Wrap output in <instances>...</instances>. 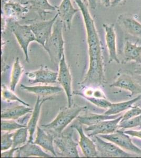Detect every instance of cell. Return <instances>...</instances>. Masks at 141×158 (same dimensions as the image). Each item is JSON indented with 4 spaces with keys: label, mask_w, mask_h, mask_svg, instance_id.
<instances>
[{
    "label": "cell",
    "mask_w": 141,
    "mask_h": 158,
    "mask_svg": "<svg viewBox=\"0 0 141 158\" xmlns=\"http://www.w3.org/2000/svg\"><path fill=\"white\" fill-rule=\"evenodd\" d=\"M2 1V3L8 1H12V2H20L21 3V0H1Z\"/></svg>",
    "instance_id": "40"
},
{
    "label": "cell",
    "mask_w": 141,
    "mask_h": 158,
    "mask_svg": "<svg viewBox=\"0 0 141 158\" xmlns=\"http://www.w3.org/2000/svg\"><path fill=\"white\" fill-rule=\"evenodd\" d=\"M58 18L59 15L57 13L56 15L50 20L29 24L35 36L36 42L39 43L44 48L45 43L52 34L54 24Z\"/></svg>",
    "instance_id": "8"
},
{
    "label": "cell",
    "mask_w": 141,
    "mask_h": 158,
    "mask_svg": "<svg viewBox=\"0 0 141 158\" xmlns=\"http://www.w3.org/2000/svg\"><path fill=\"white\" fill-rule=\"evenodd\" d=\"M134 72L135 73L138 74L139 75H141V64H140L139 67H136L134 70Z\"/></svg>",
    "instance_id": "39"
},
{
    "label": "cell",
    "mask_w": 141,
    "mask_h": 158,
    "mask_svg": "<svg viewBox=\"0 0 141 158\" xmlns=\"http://www.w3.org/2000/svg\"><path fill=\"white\" fill-rule=\"evenodd\" d=\"M56 10L59 18L64 24V29L68 30H71L73 17L77 12L80 11V10L74 7L71 0H62Z\"/></svg>",
    "instance_id": "14"
},
{
    "label": "cell",
    "mask_w": 141,
    "mask_h": 158,
    "mask_svg": "<svg viewBox=\"0 0 141 158\" xmlns=\"http://www.w3.org/2000/svg\"><path fill=\"white\" fill-rule=\"evenodd\" d=\"M1 97L4 101L7 102H18L22 104L30 106V104L20 99L14 93V91H12L10 89H9L6 85H2L1 86Z\"/></svg>",
    "instance_id": "28"
},
{
    "label": "cell",
    "mask_w": 141,
    "mask_h": 158,
    "mask_svg": "<svg viewBox=\"0 0 141 158\" xmlns=\"http://www.w3.org/2000/svg\"><path fill=\"white\" fill-rule=\"evenodd\" d=\"M59 71L58 72L57 81L61 85L66 94L68 100V107L73 106V94L72 91V80L70 68L66 63L64 53L63 54L59 65Z\"/></svg>",
    "instance_id": "6"
},
{
    "label": "cell",
    "mask_w": 141,
    "mask_h": 158,
    "mask_svg": "<svg viewBox=\"0 0 141 158\" xmlns=\"http://www.w3.org/2000/svg\"><path fill=\"white\" fill-rule=\"evenodd\" d=\"M77 130L80 136L79 144L84 156L87 158L98 157L97 146L93 140L84 133L81 124H73L71 127Z\"/></svg>",
    "instance_id": "12"
},
{
    "label": "cell",
    "mask_w": 141,
    "mask_h": 158,
    "mask_svg": "<svg viewBox=\"0 0 141 158\" xmlns=\"http://www.w3.org/2000/svg\"><path fill=\"white\" fill-rule=\"evenodd\" d=\"M30 156H38L42 158H51L54 156L43 151L38 144L33 142H27L23 146L19 148L15 153L16 158H28Z\"/></svg>",
    "instance_id": "17"
},
{
    "label": "cell",
    "mask_w": 141,
    "mask_h": 158,
    "mask_svg": "<svg viewBox=\"0 0 141 158\" xmlns=\"http://www.w3.org/2000/svg\"><path fill=\"white\" fill-rule=\"evenodd\" d=\"M140 114H141V108L139 106H132L130 110H128L124 115H122L121 121L127 120Z\"/></svg>",
    "instance_id": "33"
},
{
    "label": "cell",
    "mask_w": 141,
    "mask_h": 158,
    "mask_svg": "<svg viewBox=\"0 0 141 158\" xmlns=\"http://www.w3.org/2000/svg\"><path fill=\"white\" fill-rule=\"evenodd\" d=\"M86 1L91 9L93 10H95L97 9V0H86Z\"/></svg>",
    "instance_id": "37"
},
{
    "label": "cell",
    "mask_w": 141,
    "mask_h": 158,
    "mask_svg": "<svg viewBox=\"0 0 141 158\" xmlns=\"http://www.w3.org/2000/svg\"><path fill=\"white\" fill-rule=\"evenodd\" d=\"M99 1L106 7H110L111 6V0H99Z\"/></svg>",
    "instance_id": "38"
},
{
    "label": "cell",
    "mask_w": 141,
    "mask_h": 158,
    "mask_svg": "<svg viewBox=\"0 0 141 158\" xmlns=\"http://www.w3.org/2000/svg\"><path fill=\"white\" fill-rule=\"evenodd\" d=\"M103 27L105 32L106 45L109 52V63L113 61L120 63L116 50V36L113 24H103Z\"/></svg>",
    "instance_id": "13"
},
{
    "label": "cell",
    "mask_w": 141,
    "mask_h": 158,
    "mask_svg": "<svg viewBox=\"0 0 141 158\" xmlns=\"http://www.w3.org/2000/svg\"><path fill=\"white\" fill-rule=\"evenodd\" d=\"M84 99L89 101V102L92 103L95 106L104 109H107L112 104V103L110 102L106 98L85 97L84 98Z\"/></svg>",
    "instance_id": "32"
},
{
    "label": "cell",
    "mask_w": 141,
    "mask_h": 158,
    "mask_svg": "<svg viewBox=\"0 0 141 158\" xmlns=\"http://www.w3.org/2000/svg\"><path fill=\"white\" fill-rule=\"evenodd\" d=\"M19 148H11V149L6 150V151H2L1 153V158H13L15 156V153L16 151L18 150Z\"/></svg>",
    "instance_id": "34"
},
{
    "label": "cell",
    "mask_w": 141,
    "mask_h": 158,
    "mask_svg": "<svg viewBox=\"0 0 141 158\" xmlns=\"http://www.w3.org/2000/svg\"><path fill=\"white\" fill-rule=\"evenodd\" d=\"M110 87H116L130 92L131 95L141 94V85L131 76L122 74L115 82L110 85Z\"/></svg>",
    "instance_id": "19"
},
{
    "label": "cell",
    "mask_w": 141,
    "mask_h": 158,
    "mask_svg": "<svg viewBox=\"0 0 141 158\" xmlns=\"http://www.w3.org/2000/svg\"><path fill=\"white\" fill-rule=\"evenodd\" d=\"M29 11V6L20 2L8 1L2 3V15L10 20L22 19Z\"/></svg>",
    "instance_id": "10"
},
{
    "label": "cell",
    "mask_w": 141,
    "mask_h": 158,
    "mask_svg": "<svg viewBox=\"0 0 141 158\" xmlns=\"http://www.w3.org/2000/svg\"><path fill=\"white\" fill-rule=\"evenodd\" d=\"M122 114L117 118L102 121L93 126H88L85 129L89 137L100 135H108L114 133L118 129V124L122 118Z\"/></svg>",
    "instance_id": "9"
},
{
    "label": "cell",
    "mask_w": 141,
    "mask_h": 158,
    "mask_svg": "<svg viewBox=\"0 0 141 158\" xmlns=\"http://www.w3.org/2000/svg\"><path fill=\"white\" fill-rule=\"evenodd\" d=\"M73 131L66 134L62 133L54 139V144L60 152V155L64 157L79 158V152L77 148L78 143L73 139Z\"/></svg>",
    "instance_id": "5"
},
{
    "label": "cell",
    "mask_w": 141,
    "mask_h": 158,
    "mask_svg": "<svg viewBox=\"0 0 141 158\" xmlns=\"http://www.w3.org/2000/svg\"><path fill=\"white\" fill-rule=\"evenodd\" d=\"M52 99L51 97H48L44 99L41 98V97L38 96L36 101L34 109L31 116L29 122L27 123V128L28 129L29 132V141L28 142H33L34 140V135L36 131V129L38 127V122L39 120V115L41 111L42 106L44 103Z\"/></svg>",
    "instance_id": "18"
},
{
    "label": "cell",
    "mask_w": 141,
    "mask_h": 158,
    "mask_svg": "<svg viewBox=\"0 0 141 158\" xmlns=\"http://www.w3.org/2000/svg\"><path fill=\"white\" fill-rule=\"evenodd\" d=\"M9 25H7L15 35L18 43L23 50L25 56V61L30 63L29 47L32 42H36L35 36L29 25H22L17 21L10 20Z\"/></svg>",
    "instance_id": "3"
},
{
    "label": "cell",
    "mask_w": 141,
    "mask_h": 158,
    "mask_svg": "<svg viewBox=\"0 0 141 158\" xmlns=\"http://www.w3.org/2000/svg\"><path fill=\"white\" fill-rule=\"evenodd\" d=\"M29 132L27 127L20 128L14 132L13 137L12 147L14 148L20 147L27 143L29 141Z\"/></svg>",
    "instance_id": "27"
},
{
    "label": "cell",
    "mask_w": 141,
    "mask_h": 158,
    "mask_svg": "<svg viewBox=\"0 0 141 158\" xmlns=\"http://www.w3.org/2000/svg\"><path fill=\"white\" fill-rule=\"evenodd\" d=\"M23 67L20 62L19 57L16 58L15 63L13 65L11 72V81H10V89L13 91H15L16 86L19 82L20 79L23 73Z\"/></svg>",
    "instance_id": "26"
},
{
    "label": "cell",
    "mask_w": 141,
    "mask_h": 158,
    "mask_svg": "<svg viewBox=\"0 0 141 158\" xmlns=\"http://www.w3.org/2000/svg\"><path fill=\"white\" fill-rule=\"evenodd\" d=\"M27 4L29 9L36 13L41 18L57 9V7L52 6L48 0H29Z\"/></svg>",
    "instance_id": "22"
},
{
    "label": "cell",
    "mask_w": 141,
    "mask_h": 158,
    "mask_svg": "<svg viewBox=\"0 0 141 158\" xmlns=\"http://www.w3.org/2000/svg\"><path fill=\"white\" fill-rule=\"evenodd\" d=\"M64 29V24L58 18L54 24L52 34L45 43L44 48L48 53L52 63L57 66L64 53L65 41L63 35Z\"/></svg>",
    "instance_id": "2"
},
{
    "label": "cell",
    "mask_w": 141,
    "mask_h": 158,
    "mask_svg": "<svg viewBox=\"0 0 141 158\" xmlns=\"http://www.w3.org/2000/svg\"><path fill=\"white\" fill-rule=\"evenodd\" d=\"M14 132L2 131L1 135V150L6 151L12 147Z\"/></svg>",
    "instance_id": "30"
},
{
    "label": "cell",
    "mask_w": 141,
    "mask_h": 158,
    "mask_svg": "<svg viewBox=\"0 0 141 158\" xmlns=\"http://www.w3.org/2000/svg\"><path fill=\"white\" fill-rule=\"evenodd\" d=\"M122 114H118L115 115H108L104 114H96V113H89L85 114V115H80L77 117L79 124H84L86 126H91L97 124L102 121L106 120H111L117 118Z\"/></svg>",
    "instance_id": "23"
},
{
    "label": "cell",
    "mask_w": 141,
    "mask_h": 158,
    "mask_svg": "<svg viewBox=\"0 0 141 158\" xmlns=\"http://www.w3.org/2000/svg\"><path fill=\"white\" fill-rule=\"evenodd\" d=\"M56 136L42 127H37V133L34 143L38 144L42 149L52 153L54 157H57V153L54 148V139Z\"/></svg>",
    "instance_id": "16"
},
{
    "label": "cell",
    "mask_w": 141,
    "mask_h": 158,
    "mask_svg": "<svg viewBox=\"0 0 141 158\" xmlns=\"http://www.w3.org/2000/svg\"><path fill=\"white\" fill-rule=\"evenodd\" d=\"M29 0H21V3L24 5H27V2H29Z\"/></svg>",
    "instance_id": "41"
},
{
    "label": "cell",
    "mask_w": 141,
    "mask_h": 158,
    "mask_svg": "<svg viewBox=\"0 0 141 158\" xmlns=\"http://www.w3.org/2000/svg\"><path fill=\"white\" fill-rule=\"evenodd\" d=\"M124 54L126 61H134L141 64V45L127 41L124 48Z\"/></svg>",
    "instance_id": "24"
},
{
    "label": "cell",
    "mask_w": 141,
    "mask_h": 158,
    "mask_svg": "<svg viewBox=\"0 0 141 158\" xmlns=\"http://www.w3.org/2000/svg\"><path fill=\"white\" fill-rule=\"evenodd\" d=\"M102 139L115 144L122 149L135 154L141 155V149L136 146L132 139L124 131L118 129L115 132L108 135H98Z\"/></svg>",
    "instance_id": "7"
},
{
    "label": "cell",
    "mask_w": 141,
    "mask_h": 158,
    "mask_svg": "<svg viewBox=\"0 0 141 158\" xmlns=\"http://www.w3.org/2000/svg\"><path fill=\"white\" fill-rule=\"evenodd\" d=\"M137 127H141V114L127 120L120 121L118 124V129H126Z\"/></svg>",
    "instance_id": "31"
},
{
    "label": "cell",
    "mask_w": 141,
    "mask_h": 158,
    "mask_svg": "<svg viewBox=\"0 0 141 158\" xmlns=\"http://www.w3.org/2000/svg\"><path fill=\"white\" fill-rule=\"evenodd\" d=\"M118 24L127 33L132 36L141 38V23L134 17L122 14L118 16Z\"/></svg>",
    "instance_id": "15"
},
{
    "label": "cell",
    "mask_w": 141,
    "mask_h": 158,
    "mask_svg": "<svg viewBox=\"0 0 141 158\" xmlns=\"http://www.w3.org/2000/svg\"><path fill=\"white\" fill-rule=\"evenodd\" d=\"M21 88L25 91L34 94L39 97H49L61 94L63 89L57 86L39 85V86H27L21 85Z\"/></svg>",
    "instance_id": "20"
},
{
    "label": "cell",
    "mask_w": 141,
    "mask_h": 158,
    "mask_svg": "<svg viewBox=\"0 0 141 158\" xmlns=\"http://www.w3.org/2000/svg\"><path fill=\"white\" fill-rule=\"evenodd\" d=\"M124 131L127 135H130L131 137H136L138 138L141 139V130H129Z\"/></svg>",
    "instance_id": "35"
},
{
    "label": "cell",
    "mask_w": 141,
    "mask_h": 158,
    "mask_svg": "<svg viewBox=\"0 0 141 158\" xmlns=\"http://www.w3.org/2000/svg\"><path fill=\"white\" fill-rule=\"evenodd\" d=\"M33 111L32 108L22 104V106H18L3 110L1 112V118L2 119L16 120L27 115L28 113H32Z\"/></svg>",
    "instance_id": "21"
},
{
    "label": "cell",
    "mask_w": 141,
    "mask_h": 158,
    "mask_svg": "<svg viewBox=\"0 0 141 158\" xmlns=\"http://www.w3.org/2000/svg\"><path fill=\"white\" fill-rule=\"evenodd\" d=\"M92 140L97 146L98 157L130 158L136 156V155L126 152L123 149L112 142H106L98 135L93 136Z\"/></svg>",
    "instance_id": "4"
},
{
    "label": "cell",
    "mask_w": 141,
    "mask_h": 158,
    "mask_svg": "<svg viewBox=\"0 0 141 158\" xmlns=\"http://www.w3.org/2000/svg\"><path fill=\"white\" fill-rule=\"evenodd\" d=\"M126 1L127 0H113L111 3V6L115 7L116 6L124 5Z\"/></svg>",
    "instance_id": "36"
},
{
    "label": "cell",
    "mask_w": 141,
    "mask_h": 158,
    "mask_svg": "<svg viewBox=\"0 0 141 158\" xmlns=\"http://www.w3.org/2000/svg\"><path fill=\"white\" fill-rule=\"evenodd\" d=\"M86 106L74 105L71 107L61 108L56 118L48 124L42 125L45 130L56 137L62 133L66 127L79 116L81 112L86 109Z\"/></svg>",
    "instance_id": "1"
},
{
    "label": "cell",
    "mask_w": 141,
    "mask_h": 158,
    "mask_svg": "<svg viewBox=\"0 0 141 158\" xmlns=\"http://www.w3.org/2000/svg\"><path fill=\"white\" fill-rule=\"evenodd\" d=\"M141 99V94H139L138 97L130 100L122 102L112 103L110 106L103 114L108 115H115L120 114L122 112L132 108L133 104Z\"/></svg>",
    "instance_id": "25"
},
{
    "label": "cell",
    "mask_w": 141,
    "mask_h": 158,
    "mask_svg": "<svg viewBox=\"0 0 141 158\" xmlns=\"http://www.w3.org/2000/svg\"><path fill=\"white\" fill-rule=\"evenodd\" d=\"M27 126L21 124L19 122H16L15 120L2 119L1 121V131L10 132L19 129L20 128L25 127Z\"/></svg>",
    "instance_id": "29"
},
{
    "label": "cell",
    "mask_w": 141,
    "mask_h": 158,
    "mask_svg": "<svg viewBox=\"0 0 141 158\" xmlns=\"http://www.w3.org/2000/svg\"><path fill=\"white\" fill-rule=\"evenodd\" d=\"M26 75L31 84L37 83L52 84L57 82L58 72L53 71L47 67L41 66L38 70L27 72Z\"/></svg>",
    "instance_id": "11"
}]
</instances>
